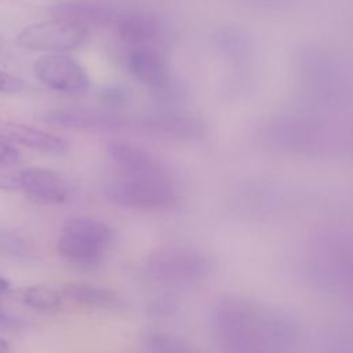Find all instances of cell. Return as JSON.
<instances>
[{
  "label": "cell",
  "instance_id": "cell-1",
  "mask_svg": "<svg viewBox=\"0 0 353 353\" xmlns=\"http://www.w3.org/2000/svg\"><path fill=\"white\" fill-rule=\"evenodd\" d=\"M212 330L225 352L287 350L299 336V325L288 313L241 296H223L216 302Z\"/></svg>",
  "mask_w": 353,
  "mask_h": 353
},
{
  "label": "cell",
  "instance_id": "cell-2",
  "mask_svg": "<svg viewBox=\"0 0 353 353\" xmlns=\"http://www.w3.org/2000/svg\"><path fill=\"white\" fill-rule=\"evenodd\" d=\"M43 119L57 127L94 132H138L171 139H197L205 125L193 116L161 113L154 116H128L88 109H51Z\"/></svg>",
  "mask_w": 353,
  "mask_h": 353
},
{
  "label": "cell",
  "instance_id": "cell-3",
  "mask_svg": "<svg viewBox=\"0 0 353 353\" xmlns=\"http://www.w3.org/2000/svg\"><path fill=\"white\" fill-rule=\"evenodd\" d=\"M113 241V230L105 222L76 216L65 222L58 239V251L68 261L77 265H94L101 261Z\"/></svg>",
  "mask_w": 353,
  "mask_h": 353
},
{
  "label": "cell",
  "instance_id": "cell-4",
  "mask_svg": "<svg viewBox=\"0 0 353 353\" xmlns=\"http://www.w3.org/2000/svg\"><path fill=\"white\" fill-rule=\"evenodd\" d=\"M148 272L159 283L186 287L197 284L207 277L210 261L203 252L194 248L164 245L149 255Z\"/></svg>",
  "mask_w": 353,
  "mask_h": 353
},
{
  "label": "cell",
  "instance_id": "cell-5",
  "mask_svg": "<svg viewBox=\"0 0 353 353\" xmlns=\"http://www.w3.org/2000/svg\"><path fill=\"white\" fill-rule=\"evenodd\" d=\"M105 193L114 204L137 210H167L178 203L171 179L120 175L106 186Z\"/></svg>",
  "mask_w": 353,
  "mask_h": 353
},
{
  "label": "cell",
  "instance_id": "cell-6",
  "mask_svg": "<svg viewBox=\"0 0 353 353\" xmlns=\"http://www.w3.org/2000/svg\"><path fill=\"white\" fill-rule=\"evenodd\" d=\"M88 40V29L54 18L25 26L17 36V44L30 51L65 52L81 47Z\"/></svg>",
  "mask_w": 353,
  "mask_h": 353
},
{
  "label": "cell",
  "instance_id": "cell-7",
  "mask_svg": "<svg viewBox=\"0 0 353 353\" xmlns=\"http://www.w3.org/2000/svg\"><path fill=\"white\" fill-rule=\"evenodd\" d=\"M324 120L309 116L283 117L269 127V138L273 145L295 152H310L324 145L327 138Z\"/></svg>",
  "mask_w": 353,
  "mask_h": 353
},
{
  "label": "cell",
  "instance_id": "cell-8",
  "mask_svg": "<svg viewBox=\"0 0 353 353\" xmlns=\"http://www.w3.org/2000/svg\"><path fill=\"white\" fill-rule=\"evenodd\" d=\"M34 76L48 88L65 94H81L88 88L85 70L70 57L51 54L33 63Z\"/></svg>",
  "mask_w": 353,
  "mask_h": 353
},
{
  "label": "cell",
  "instance_id": "cell-9",
  "mask_svg": "<svg viewBox=\"0 0 353 353\" xmlns=\"http://www.w3.org/2000/svg\"><path fill=\"white\" fill-rule=\"evenodd\" d=\"M108 157L119 170L120 175L132 178L171 179L165 168L143 149L125 143L113 142L108 146Z\"/></svg>",
  "mask_w": 353,
  "mask_h": 353
},
{
  "label": "cell",
  "instance_id": "cell-10",
  "mask_svg": "<svg viewBox=\"0 0 353 353\" xmlns=\"http://www.w3.org/2000/svg\"><path fill=\"white\" fill-rule=\"evenodd\" d=\"M54 18L88 26L109 25L117 19L116 7L106 0H57L50 6Z\"/></svg>",
  "mask_w": 353,
  "mask_h": 353
},
{
  "label": "cell",
  "instance_id": "cell-11",
  "mask_svg": "<svg viewBox=\"0 0 353 353\" xmlns=\"http://www.w3.org/2000/svg\"><path fill=\"white\" fill-rule=\"evenodd\" d=\"M19 178L21 190L36 203L59 204L69 197V185L55 171L41 167H30L19 171Z\"/></svg>",
  "mask_w": 353,
  "mask_h": 353
},
{
  "label": "cell",
  "instance_id": "cell-12",
  "mask_svg": "<svg viewBox=\"0 0 353 353\" xmlns=\"http://www.w3.org/2000/svg\"><path fill=\"white\" fill-rule=\"evenodd\" d=\"M127 66L137 80L153 90H160L171 83L167 63L154 46L130 47Z\"/></svg>",
  "mask_w": 353,
  "mask_h": 353
},
{
  "label": "cell",
  "instance_id": "cell-13",
  "mask_svg": "<svg viewBox=\"0 0 353 353\" xmlns=\"http://www.w3.org/2000/svg\"><path fill=\"white\" fill-rule=\"evenodd\" d=\"M0 139L4 142L19 143L30 149H34L43 153H51V154H61L66 149L65 141L57 135H52L50 132H46L32 125L11 121L1 117H0Z\"/></svg>",
  "mask_w": 353,
  "mask_h": 353
},
{
  "label": "cell",
  "instance_id": "cell-14",
  "mask_svg": "<svg viewBox=\"0 0 353 353\" xmlns=\"http://www.w3.org/2000/svg\"><path fill=\"white\" fill-rule=\"evenodd\" d=\"M116 22L119 37L130 47L153 46L161 37V25L150 14L128 12L119 15Z\"/></svg>",
  "mask_w": 353,
  "mask_h": 353
},
{
  "label": "cell",
  "instance_id": "cell-15",
  "mask_svg": "<svg viewBox=\"0 0 353 353\" xmlns=\"http://www.w3.org/2000/svg\"><path fill=\"white\" fill-rule=\"evenodd\" d=\"M63 298L85 307L119 310L123 307L120 296L110 288L85 283V281H69L61 287Z\"/></svg>",
  "mask_w": 353,
  "mask_h": 353
},
{
  "label": "cell",
  "instance_id": "cell-16",
  "mask_svg": "<svg viewBox=\"0 0 353 353\" xmlns=\"http://www.w3.org/2000/svg\"><path fill=\"white\" fill-rule=\"evenodd\" d=\"M63 299L65 298L61 292V288H55L52 285H44V284L29 287L22 294V302L29 307H33L37 310L57 309L62 305Z\"/></svg>",
  "mask_w": 353,
  "mask_h": 353
},
{
  "label": "cell",
  "instance_id": "cell-17",
  "mask_svg": "<svg viewBox=\"0 0 353 353\" xmlns=\"http://www.w3.org/2000/svg\"><path fill=\"white\" fill-rule=\"evenodd\" d=\"M142 347L150 352H190L189 343L164 331H148L142 336Z\"/></svg>",
  "mask_w": 353,
  "mask_h": 353
},
{
  "label": "cell",
  "instance_id": "cell-18",
  "mask_svg": "<svg viewBox=\"0 0 353 353\" xmlns=\"http://www.w3.org/2000/svg\"><path fill=\"white\" fill-rule=\"evenodd\" d=\"M0 254L12 258H32L36 250L19 233L0 225Z\"/></svg>",
  "mask_w": 353,
  "mask_h": 353
},
{
  "label": "cell",
  "instance_id": "cell-19",
  "mask_svg": "<svg viewBox=\"0 0 353 353\" xmlns=\"http://www.w3.org/2000/svg\"><path fill=\"white\" fill-rule=\"evenodd\" d=\"M101 98L108 106L116 108L127 103L130 97H128V91L124 87L117 84H110L101 91Z\"/></svg>",
  "mask_w": 353,
  "mask_h": 353
},
{
  "label": "cell",
  "instance_id": "cell-20",
  "mask_svg": "<svg viewBox=\"0 0 353 353\" xmlns=\"http://www.w3.org/2000/svg\"><path fill=\"white\" fill-rule=\"evenodd\" d=\"M23 88V81L8 73L4 70H0V92H7V94H12V92H19Z\"/></svg>",
  "mask_w": 353,
  "mask_h": 353
},
{
  "label": "cell",
  "instance_id": "cell-21",
  "mask_svg": "<svg viewBox=\"0 0 353 353\" xmlns=\"http://www.w3.org/2000/svg\"><path fill=\"white\" fill-rule=\"evenodd\" d=\"M21 189L19 171L0 170V190H18Z\"/></svg>",
  "mask_w": 353,
  "mask_h": 353
},
{
  "label": "cell",
  "instance_id": "cell-22",
  "mask_svg": "<svg viewBox=\"0 0 353 353\" xmlns=\"http://www.w3.org/2000/svg\"><path fill=\"white\" fill-rule=\"evenodd\" d=\"M19 159L18 152L10 146L8 143H6L4 141L0 139V164L1 165H10L17 163Z\"/></svg>",
  "mask_w": 353,
  "mask_h": 353
},
{
  "label": "cell",
  "instance_id": "cell-23",
  "mask_svg": "<svg viewBox=\"0 0 353 353\" xmlns=\"http://www.w3.org/2000/svg\"><path fill=\"white\" fill-rule=\"evenodd\" d=\"M18 327V320L8 316L7 313H4L3 310H0V328H17Z\"/></svg>",
  "mask_w": 353,
  "mask_h": 353
},
{
  "label": "cell",
  "instance_id": "cell-24",
  "mask_svg": "<svg viewBox=\"0 0 353 353\" xmlns=\"http://www.w3.org/2000/svg\"><path fill=\"white\" fill-rule=\"evenodd\" d=\"M8 350H11L10 343H8L6 339L0 338V353H3V352H8Z\"/></svg>",
  "mask_w": 353,
  "mask_h": 353
}]
</instances>
